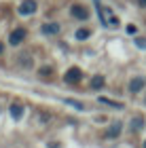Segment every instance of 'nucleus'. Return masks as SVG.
Here are the masks:
<instances>
[{"label":"nucleus","mask_w":146,"mask_h":148,"mask_svg":"<svg viewBox=\"0 0 146 148\" xmlns=\"http://www.w3.org/2000/svg\"><path fill=\"white\" fill-rule=\"evenodd\" d=\"M97 15H99V21L106 28H119V17L114 15V11L108 9V6H97Z\"/></svg>","instance_id":"nucleus-1"},{"label":"nucleus","mask_w":146,"mask_h":148,"mask_svg":"<svg viewBox=\"0 0 146 148\" xmlns=\"http://www.w3.org/2000/svg\"><path fill=\"white\" fill-rule=\"evenodd\" d=\"M36 0H23L21 4H19V15H23V17H28V15H34L36 13Z\"/></svg>","instance_id":"nucleus-2"},{"label":"nucleus","mask_w":146,"mask_h":148,"mask_svg":"<svg viewBox=\"0 0 146 148\" xmlns=\"http://www.w3.org/2000/svg\"><path fill=\"white\" fill-rule=\"evenodd\" d=\"M25 36H28L25 28H17V30H13V32H11V36H9V42H11L13 47H17V45H21L23 40H25Z\"/></svg>","instance_id":"nucleus-3"},{"label":"nucleus","mask_w":146,"mask_h":148,"mask_svg":"<svg viewBox=\"0 0 146 148\" xmlns=\"http://www.w3.org/2000/svg\"><path fill=\"white\" fill-rule=\"evenodd\" d=\"M70 15L74 19H81V21H85V19H89V11L85 9L83 4H72L70 6Z\"/></svg>","instance_id":"nucleus-4"},{"label":"nucleus","mask_w":146,"mask_h":148,"mask_svg":"<svg viewBox=\"0 0 146 148\" xmlns=\"http://www.w3.org/2000/svg\"><path fill=\"white\" fill-rule=\"evenodd\" d=\"M146 87V78L144 76H134L129 80V93H140Z\"/></svg>","instance_id":"nucleus-5"},{"label":"nucleus","mask_w":146,"mask_h":148,"mask_svg":"<svg viewBox=\"0 0 146 148\" xmlns=\"http://www.w3.org/2000/svg\"><path fill=\"white\" fill-rule=\"evenodd\" d=\"M81 78H83V70L81 68H70L68 72H66V76H64V80H66V83H70V85L78 83Z\"/></svg>","instance_id":"nucleus-6"},{"label":"nucleus","mask_w":146,"mask_h":148,"mask_svg":"<svg viewBox=\"0 0 146 148\" xmlns=\"http://www.w3.org/2000/svg\"><path fill=\"white\" fill-rule=\"evenodd\" d=\"M59 32H62V25L55 23V21L42 25V34H47V36H55V34H59Z\"/></svg>","instance_id":"nucleus-7"},{"label":"nucleus","mask_w":146,"mask_h":148,"mask_svg":"<svg viewBox=\"0 0 146 148\" xmlns=\"http://www.w3.org/2000/svg\"><path fill=\"white\" fill-rule=\"evenodd\" d=\"M121 131H123V123H119V121H117V123H112L108 129H106V136H108V138H119V136H121Z\"/></svg>","instance_id":"nucleus-8"},{"label":"nucleus","mask_w":146,"mask_h":148,"mask_svg":"<svg viewBox=\"0 0 146 148\" xmlns=\"http://www.w3.org/2000/svg\"><path fill=\"white\" fill-rule=\"evenodd\" d=\"M131 129H134V131L144 129V116H142V114H138V116L131 119Z\"/></svg>","instance_id":"nucleus-9"},{"label":"nucleus","mask_w":146,"mask_h":148,"mask_svg":"<svg viewBox=\"0 0 146 148\" xmlns=\"http://www.w3.org/2000/svg\"><path fill=\"white\" fill-rule=\"evenodd\" d=\"M11 116L15 119V121H19V119L23 116V106L21 104H13L11 106Z\"/></svg>","instance_id":"nucleus-10"},{"label":"nucleus","mask_w":146,"mask_h":148,"mask_svg":"<svg viewBox=\"0 0 146 148\" xmlns=\"http://www.w3.org/2000/svg\"><path fill=\"white\" fill-rule=\"evenodd\" d=\"M104 83H106V78L102 76V74H97V76H93V78H91V89H102V87H104Z\"/></svg>","instance_id":"nucleus-11"},{"label":"nucleus","mask_w":146,"mask_h":148,"mask_svg":"<svg viewBox=\"0 0 146 148\" xmlns=\"http://www.w3.org/2000/svg\"><path fill=\"white\" fill-rule=\"evenodd\" d=\"M89 36H91V30H87V28L76 30V38H78V40H85V38H89Z\"/></svg>","instance_id":"nucleus-12"},{"label":"nucleus","mask_w":146,"mask_h":148,"mask_svg":"<svg viewBox=\"0 0 146 148\" xmlns=\"http://www.w3.org/2000/svg\"><path fill=\"white\" fill-rule=\"evenodd\" d=\"M99 102L106 104V106H112V108H123L121 102H112V99H106V97H99Z\"/></svg>","instance_id":"nucleus-13"},{"label":"nucleus","mask_w":146,"mask_h":148,"mask_svg":"<svg viewBox=\"0 0 146 148\" xmlns=\"http://www.w3.org/2000/svg\"><path fill=\"white\" fill-rule=\"evenodd\" d=\"M66 104H68V106H74V108H78V110H85V106L81 104V102H76V99H66Z\"/></svg>","instance_id":"nucleus-14"},{"label":"nucleus","mask_w":146,"mask_h":148,"mask_svg":"<svg viewBox=\"0 0 146 148\" xmlns=\"http://www.w3.org/2000/svg\"><path fill=\"white\" fill-rule=\"evenodd\" d=\"M28 59H30L28 53H21V55H19V64L21 66H32V62H28Z\"/></svg>","instance_id":"nucleus-15"},{"label":"nucleus","mask_w":146,"mask_h":148,"mask_svg":"<svg viewBox=\"0 0 146 148\" xmlns=\"http://www.w3.org/2000/svg\"><path fill=\"white\" fill-rule=\"evenodd\" d=\"M51 72H53V70L49 68V66H45V68H40V76H42V78H47V74H51Z\"/></svg>","instance_id":"nucleus-16"},{"label":"nucleus","mask_w":146,"mask_h":148,"mask_svg":"<svg viewBox=\"0 0 146 148\" xmlns=\"http://www.w3.org/2000/svg\"><path fill=\"white\" fill-rule=\"evenodd\" d=\"M136 45L140 47V49H146V38H136Z\"/></svg>","instance_id":"nucleus-17"},{"label":"nucleus","mask_w":146,"mask_h":148,"mask_svg":"<svg viewBox=\"0 0 146 148\" xmlns=\"http://www.w3.org/2000/svg\"><path fill=\"white\" fill-rule=\"evenodd\" d=\"M136 30H138L136 25H127V32H129V34H136Z\"/></svg>","instance_id":"nucleus-18"},{"label":"nucleus","mask_w":146,"mask_h":148,"mask_svg":"<svg viewBox=\"0 0 146 148\" xmlns=\"http://www.w3.org/2000/svg\"><path fill=\"white\" fill-rule=\"evenodd\" d=\"M138 4H140V6H146V0H138Z\"/></svg>","instance_id":"nucleus-19"},{"label":"nucleus","mask_w":146,"mask_h":148,"mask_svg":"<svg viewBox=\"0 0 146 148\" xmlns=\"http://www.w3.org/2000/svg\"><path fill=\"white\" fill-rule=\"evenodd\" d=\"M2 51H4V45H2V42H0V53H2Z\"/></svg>","instance_id":"nucleus-20"},{"label":"nucleus","mask_w":146,"mask_h":148,"mask_svg":"<svg viewBox=\"0 0 146 148\" xmlns=\"http://www.w3.org/2000/svg\"><path fill=\"white\" fill-rule=\"evenodd\" d=\"M144 148H146V142H144Z\"/></svg>","instance_id":"nucleus-21"},{"label":"nucleus","mask_w":146,"mask_h":148,"mask_svg":"<svg viewBox=\"0 0 146 148\" xmlns=\"http://www.w3.org/2000/svg\"><path fill=\"white\" fill-rule=\"evenodd\" d=\"M144 104H146V99H144Z\"/></svg>","instance_id":"nucleus-22"}]
</instances>
